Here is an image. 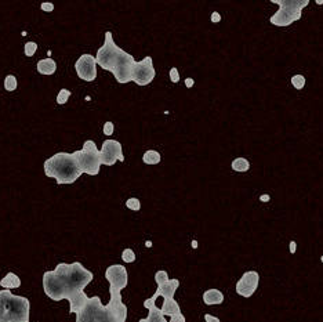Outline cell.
I'll list each match as a JSON object with an SVG mask.
<instances>
[{
  "mask_svg": "<svg viewBox=\"0 0 323 322\" xmlns=\"http://www.w3.org/2000/svg\"><path fill=\"white\" fill-rule=\"evenodd\" d=\"M111 299L104 306L98 296L88 297L82 310L76 313V322H126L127 306L122 302L119 290L109 288Z\"/></svg>",
  "mask_w": 323,
  "mask_h": 322,
  "instance_id": "cell-3",
  "label": "cell"
},
{
  "mask_svg": "<svg viewBox=\"0 0 323 322\" xmlns=\"http://www.w3.org/2000/svg\"><path fill=\"white\" fill-rule=\"evenodd\" d=\"M170 80L173 83H178L180 82V74L177 68H171L170 70Z\"/></svg>",
  "mask_w": 323,
  "mask_h": 322,
  "instance_id": "cell-29",
  "label": "cell"
},
{
  "mask_svg": "<svg viewBox=\"0 0 323 322\" xmlns=\"http://www.w3.org/2000/svg\"><path fill=\"white\" fill-rule=\"evenodd\" d=\"M113 129H115V126H113V123H112V122H105V125H104V134L105 135L113 134Z\"/></svg>",
  "mask_w": 323,
  "mask_h": 322,
  "instance_id": "cell-30",
  "label": "cell"
},
{
  "mask_svg": "<svg viewBox=\"0 0 323 322\" xmlns=\"http://www.w3.org/2000/svg\"><path fill=\"white\" fill-rule=\"evenodd\" d=\"M221 21V15H220V13H217V11H214L212 14V22L214 24H217Z\"/></svg>",
  "mask_w": 323,
  "mask_h": 322,
  "instance_id": "cell-34",
  "label": "cell"
},
{
  "mask_svg": "<svg viewBox=\"0 0 323 322\" xmlns=\"http://www.w3.org/2000/svg\"><path fill=\"white\" fill-rule=\"evenodd\" d=\"M291 84L294 86V89L297 90H303L305 86V78L304 75H294L291 76Z\"/></svg>",
  "mask_w": 323,
  "mask_h": 322,
  "instance_id": "cell-24",
  "label": "cell"
},
{
  "mask_svg": "<svg viewBox=\"0 0 323 322\" xmlns=\"http://www.w3.org/2000/svg\"><path fill=\"white\" fill-rule=\"evenodd\" d=\"M192 246H194V247L198 246V242H196V241H194V242H192Z\"/></svg>",
  "mask_w": 323,
  "mask_h": 322,
  "instance_id": "cell-38",
  "label": "cell"
},
{
  "mask_svg": "<svg viewBox=\"0 0 323 322\" xmlns=\"http://www.w3.org/2000/svg\"><path fill=\"white\" fill-rule=\"evenodd\" d=\"M122 260H123L125 263H134L135 262V253L133 252V249H130V247L125 249V250H123V253H122Z\"/></svg>",
  "mask_w": 323,
  "mask_h": 322,
  "instance_id": "cell-25",
  "label": "cell"
},
{
  "mask_svg": "<svg viewBox=\"0 0 323 322\" xmlns=\"http://www.w3.org/2000/svg\"><path fill=\"white\" fill-rule=\"evenodd\" d=\"M232 169L235 170V172H247L250 169V162L247 160L246 158H236L232 160Z\"/></svg>",
  "mask_w": 323,
  "mask_h": 322,
  "instance_id": "cell-20",
  "label": "cell"
},
{
  "mask_svg": "<svg viewBox=\"0 0 323 322\" xmlns=\"http://www.w3.org/2000/svg\"><path fill=\"white\" fill-rule=\"evenodd\" d=\"M29 322H31V321H29Z\"/></svg>",
  "mask_w": 323,
  "mask_h": 322,
  "instance_id": "cell-40",
  "label": "cell"
},
{
  "mask_svg": "<svg viewBox=\"0 0 323 322\" xmlns=\"http://www.w3.org/2000/svg\"><path fill=\"white\" fill-rule=\"evenodd\" d=\"M57 71L56 61L53 58H44L37 62V72L42 75H53Z\"/></svg>",
  "mask_w": 323,
  "mask_h": 322,
  "instance_id": "cell-18",
  "label": "cell"
},
{
  "mask_svg": "<svg viewBox=\"0 0 323 322\" xmlns=\"http://www.w3.org/2000/svg\"><path fill=\"white\" fill-rule=\"evenodd\" d=\"M178 286H180V281L178 280H169L167 282L161 285H157V290L155 292L157 297L159 296H163L165 299H174V293H176V290L178 289Z\"/></svg>",
  "mask_w": 323,
  "mask_h": 322,
  "instance_id": "cell-14",
  "label": "cell"
},
{
  "mask_svg": "<svg viewBox=\"0 0 323 322\" xmlns=\"http://www.w3.org/2000/svg\"><path fill=\"white\" fill-rule=\"evenodd\" d=\"M169 322H187V319H185V317L182 314H177V315L170 317V321Z\"/></svg>",
  "mask_w": 323,
  "mask_h": 322,
  "instance_id": "cell-32",
  "label": "cell"
},
{
  "mask_svg": "<svg viewBox=\"0 0 323 322\" xmlns=\"http://www.w3.org/2000/svg\"><path fill=\"white\" fill-rule=\"evenodd\" d=\"M105 278L109 282V288L119 290V292L125 289L129 284L127 270L125 266H120V264H113V266L108 267L105 270Z\"/></svg>",
  "mask_w": 323,
  "mask_h": 322,
  "instance_id": "cell-11",
  "label": "cell"
},
{
  "mask_svg": "<svg viewBox=\"0 0 323 322\" xmlns=\"http://www.w3.org/2000/svg\"><path fill=\"white\" fill-rule=\"evenodd\" d=\"M25 56L27 57H33L35 56V53L37 50V43L35 42H27L25 43Z\"/></svg>",
  "mask_w": 323,
  "mask_h": 322,
  "instance_id": "cell-26",
  "label": "cell"
},
{
  "mask_svg": "<svg viewBox=\"0 0 323 322\" xmlns=\"http://www.w3.org/2000/svg\"><path fill=\"white\" fill-rule=\"evenodd\" d=\"M204 321L206 322H221L220 321V318L214 317V315H212V314H206V315H204Z\"/></svg>",
  "mask_w": 323,
  "mask_h": 322,
  "instance_id": "cell-33",
  "label": "cell"
},
{
  "mask_svg": "<svg viewBox=\"0 0 323 322\" xmlns=\"http://www.w3.org/2000/svg\"><path fill=\"white\" fill-rule=\"evenodd\" d=\"M75 70L80 79L86 82H93L97 78V61L96 57L91 54H83L80 56L75 64Z\"/></svg>",
  "mask_w": 323,
  "mask_h": 322,
  "instance_id": "cell-10",
  "label": "cell"
},
{
  "mask_svg": "<svg viewBox=\"0 0 323 322\" xmlns=\"http://www.w3.org/2000/svg\"><path fill=\"white\" fill-rule=\"evenodd\" d=\"M126 206H127L130 210L139 212V210L141 209V202H140V199H137V198H130V199L126 201Z\"/></svg>",
  "mask_w": 323,
  "mask_h": 322,
  "instance_id": "cell-27",
  "label": "cell"
},
{
  "mask_svg": "<svg viewBox=\"0 0 323 322\" xmlns=\"http://www.w3.org/2000/svg\"><path fill=\"white\" fill-rule=\"evenodd\" d=\"M203 302L207 306H214V304H221L224 302V294L221 290L218 289H209L203 293Z\"/></svg>",
  "mask_w": 323,
  "mask_h": 322,
  "instance_id": "cell-16",
  "label": "cell"
},
{
  "mask_svg": "<svg viewBox=\"0 0 323 322\" xmlns=\"http://www.w3.org/2000/svg\"><path fill=\"white\" fill-rule=\"evenodd\" d=\"M185 84H187V87H192V86H194V79H190V78H188V79H185Z\"/></svg>",
  "mask_w": 323,
  "mask_h": 322,
  "instance_id": "cell-36",
  "label": "cell"
},
{
  "mask_svg": "<svg viewBox=\"0 0 323 322\" xmlns=\"http://www.w3.org/2000/svg\"><path fill=\"white\" fill-rule=\"evenodd\" d=\"M260 282V275L257 271H247L245 272L242 278L238 281V284L235 286L236 293L239 296H243V297H251L254 294V292L259 288Z\"/></svg>",
  "mask_w": 323,
  "mask_h": 322,
  "instance_id": "cell-12",
  "label": "cell"
},
{
  "mask_svg": "<svg viewBox=\"0 0 323 322\" xmlns=\"http://www.w3.org/2000/svg\"><path fill=\"white\" fill-rule=\"evenodd\" d=\"M17 86H18V83H17V78H15L14 75L6 76L5 89L7 90V91H14V90L17 89Z\"/></svg>",
  "mask_w": 323,
  "mask_h": 322,
  "instance_id": "cell-22",
  "label": "cell"
},
{
  "mask_svg": "<svg viewBox=\"0 0 323 322\" xmlns=\"http://www.w3.org/2000/svg\"><path fill=\"white\" fill-rule=\"evenodd\" d=\"M31 303L27 297L0 290V322H29Z\"/></svg>",
  "mask_w": 323,
  "mask_h": 322,
  "instance_id": "cell-5",
  "label": "cell"
},
{
  "mask_svg": "<svg viewBox=\"0 0 323 322\" xmlns=\"http://www.w3.org/2000/svg\"><path fill=\"white\" fill-rule=\"evenodd\" d=\"M100 156H101V165H106V166H113L116 160L125 162L122 144L116 140L104 141L101 151H100Z\"/></svg>",
  "mask_w": 323,
  "mask_h": 322,
  "instance_id": "cell-9",
  "label": "cell"
},
{
  "mask_svg": "<svg viewBox=\"0 0 323 322\" xmlns=\"http://www.w3.org/2000/svg\"><path fill=\"white\" fill-rule=\"evenodd\" d=\"M156 76V71L153 68L152 57H145L143 61L135 62L133 70L131 82L137 83L139 86H148Z\"/></svg>",
  "mask_w": 323,
  "mask_h": 322,
  "instance_id": "cell-8",
  "label": "cell"
},
{
  "mask_svg": "<svg viewBox=\"0 0 323 322\" xmlns=\"http://www.w3.org/2000/svg\"><path fill=\"white\" fill-rule=\"evenodd\" d=\"M289 247H290V253H293V255H294L295 250H297V243H295L294 241H291L290 245H289Z\"/></svg>",
  "mask_w": 323,
  "mask_h": 322,
  "instance_id": "cell-35",
  "label": "cell"
},
{
  "mask_svg": "<svg viewBox=\"0 0 323 322\" xmlns=\"http://www.w3.org/2000/svg\"><path fill=\"white\" fill-rule=\"evenodd\" d=\"M161 314L166 317H173V315H177V314H181V308H180V304L177 303L174 299H165L163 302V306L160 308Z\"/></svg>",
  "mask_w": 323,
  "mask_h": 322,
  "instance_id": "cell-17",
  "label": "cell"
},
{
  "mask_svg": "<svg viewBox=\"0 0 323 322\" xmlns=\"http://www.w3.org/2000/svg\"><path fill=\"white\" fill-rule=\"evenodd\" d=\"M279 6V10L269 18V22L276 27H289L301 19L303 10L309 5V0H271Z\"/></svg>",
  "mask_w": 323,
  "mask_h": 322,
  "instance_id": "cell-6",
  "label": "cell"
},
{
  "mask_svg": "<svg viewBox=\"0 0 323 322\" xmlns=\"http://www.w3.org/2000/svg\"><path fill=\"white\" fill-rule=\"evenodd\" d=\"M78 162L80 172L88 176H97L101 168V156L96 143L91 140L84 141L83 148L76 152H72Z\"/></svg>",
  "mask_w": 323,
  "mask_h": 322,
  "instance_id": "cell-7",
  "label": "cell"
},
{
  "mask_svg": "<svg viewBox=\"0 0 323 322\" xmlns=\"http://www.w3.org/2000/svg\"><path fill=\"white\" fill-rule=\"evenodd\" d=\"M155 281H156L157 285L165 284V282H167V281H169V274H167L165 270L157 271L156 274H155Z\"/></svg>",
  "mask_w": 323,
  "mask_h": 322,
  "instance_id": "cell-28",
  "label": "cell"
},
{
  "mask_svg": "<svg viewBox=\"0 0 323 322\" xmlns=\"http://www.w3.org/2000/svg\"><path fill=\"white\" fill-rule=\"evenodd\" d=\"M44 174L47 177L56 178L58 186L74 184L83 173L80 172L74 154L57 152L43 164Z\"/></svg>",
  "mask_w": 323,
  "mask_h": 322,
  "instance_id": "cell-4",
  "label": "cell"
},
{
  "mask_svg": "<svg viewBox=\"0 0 323 322\" xmlns=\"http://www.w3.org/2000/svg\"><path fill=\"white\" fill-rule=\"evenodd\" d=\"M320 260H322V262H323V256H322V259H320Z\"/></svg>",
  "mask_w": 323,
  "mask_h": 322,
  "instance_id": "cell-39",
  "label": "cell"
},
{
  "mask_svg": "<svg viewBox=\"0 0 323 322\" xmlns=\"http://www.w3.org/2000/svg\"><path fill=\"white\" fill-rule=\"evenodd\" d=\"M261 201H263V202L269 201V195H263V196H261Z\"/></svg>",
  "mask_w": 323,
  "mask_h": 322,
  "instance_id": "cell-37",
  "label": "cell"
},
{
  "mask_svg": "<svg viewBox=\"0 0 323 322\" xmlns=\"http://www.w3.org/2000/svg\"><path fill=\"white\" fill-rule=\"evenodd\" d=\"M156 299L157 296L156 294H153L152 297H149L144 302V307L148 308L149 310V314H148L147 318H143V319H140L139 322H169L166 321V318L165 315L161 314L160 308L156 307Z\"/></svg>",
  "mask_w": 323,
  "mask_h": 322,
  "instance_id": "cell-13",
  "label": "cell"
},
{
  "mask_svg": "<svg viewBox=\"0 0 323 322\" xmlns=\"http://www.w3.org/2000/svg\"><path fill=\"white\" fill-rule=\"evenodd\" d=\"M160 159H161L160 154L155 150L147 151V152L143 155L144 164H147V165H157L159 162H160Z\"/></svg>",
  "mask_w": 323,
  "mask_h": 322,
  "instance_id": "cell-21",
  "label": "cell"
},
{
  "mask_svg": "<svg viewBox=\"0 0 323 322\" xmlns=\"http://www.w3.org/2000/svg\"><path fill=\"white\" fill-rule=\"evenodd\" d=\"M71 96H72V93H71L70 90H68V89H61L60 93H58V96H57V104H60V105H64V104L68 103V100H70Z\"/></svg>",
  "mask_w": 323,
  "mask_h": 322,
  "instance_id": "cell-23",
  "label": "cell"
},
{
  "mask_svg": "<svg viewBox=\"0 0 323 322\" xmlns=\"http://www.w3.org/2000/svg\"><path fill=\"white\" fill-rule=\"evenodd\" d=\"M40 9H42L43 11H46V13H51V11L54 10V5L50 3V2H44V3H42V6H40Z\"/></svg>",
  "mask_w": 323,
  "mask_h": 322,
  "instance_id": "cell-31",
  "label": "cell"
},
{
  "mask_svg": "<svg viewBox=\"0 0 323 322\" xmlns=\"http://www.w3.org/2000/svg\"><path fill=\"white\" fill-rule=\"evenodd\" d=\"M87 300H88L87 294L84 293V292H80V293L72 296V297L68 300V302H70V313L71 314L79 313V311L82 310V307L86 304Z\"/></svg>",
  "mask_w": 323,
  "mask_h": 322,
  "instance_id": "cell-15",
  "label": "cell"
},
{
  "mask_svg": "<svg viewBox=\"0 0 323 322\" xmlns=\"http://www.w3.org/2000/svg\"><path fill=\"white\" fill-rule=\"evenodd\" d=\"M0 286L7 290L17 289V288L21 286V280H19V277L17 275V274H14V272H9L5 278H2V281H0Z\"/></svg>",
  "mask_w": 323,
  "mask_h": 322,
  "instance_id": "cell-19",
  "label": "cell"
},
{
  "mask_svg": "<svg viewBox=\"0 0 323 322\" xmlns=\"http://www.w3.org/2000/svg\"><path fill=\"white\" fill-rule=\"evenodd\" d=\"M93 277L91 271L84 268L82 263H60L54 271H46L43 274V289L54 302L70 300L75 294L84 292Z\"/></svg>",
  "mask_w": 323,
  "mask_h": 322,
  "instance_id": "cell-1",
  "label": "cell"
},
{
  "mask_svg": "<svg viewBox=\"0 0 323 322\" xmlns=\"http://www.w3.org/2000/svg\"><path fill=\"white\" fill-rule=\"evenodd\" d=\"M96 61L102 70L112 72L119 83L125 84L131 82L134 65L137 61L134 60L131 54L116 46L111 31L105 32V42L101 49H98Z\"/></svg>",
  "mask_w": 323,
  "mask_h": 322,
  "instance_id": "cell-2",
  "label": "cell"
}]
</instances>
